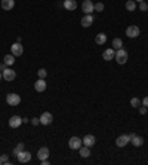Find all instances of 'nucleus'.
I'll return each instance as SVG.
<instances>
[{
  "instance_id": "obj_38",
  "label": "nucleus",
  "mask_w": 148,
  "mask_h": 165,
  "mask_svg": "<svg viewBox=\"0 0 148 165\" xmlns=\"http://www.w3.org/2000/svg\"><path fill=\"white\" fill-rule=\"evenodd\" d=\"M0 164H2V161H0Z\"/></svg>"
},
{
  "instance_id": "obj_4",
  "label": "nucleus",
  "mask_w": 148,
  "mask_h": 165,
  "mask_svg": "<svg viewBox=\"0 0 148 165\" xmlns=\"http://www.w3.org/2000/svg\"><path fill=\"white\" fill-rule=\"evenodd\" d=\"M128 143H130V134H121L120 137H117V140H115V144L119 147H124Z\"/></svg>"
},
{
  "instance_id": "obj_31",
  "label": "nucleus",
  "mask_w": 148,
  "mask_h": 165,
  "mask_svg": "<svg viewBox=\"0 0 148 165\" xmlns=\"http://www.w3.org/2000/svg\"><path fill=\"white\" fill-rule=\"evenodd\" d=\"M31 124H33V125H39V124H40V117H33V119H31Z\"/></svg>"
},
{
  "instance_id": "obj_15",
  "label": "nucleus",
  "mask_w": 148,
  "mask_h": 165,
  "mask_svg": "<svg viewBox=\"0 0 148 165\" xmlns=\"http://www.w3.org/2000/svg\"><path fill=\"white\" fill-rule=\"evenodd\" d=\"M95 143H96V138L94 137V135H86V137L83 138V146H86V147H92V146H95Z\"/></svg>"
},
{
  "instance_id": "obj_6",
  "label": "nucleus",
  "mask_w": 148,
  "mask_h": 165,
  "mask_svg": "<svg viewBox=\"0 0 148 165\" xmlns=\"http://www.w3.org/2000/svg\"><path fill=\"white\" fill-rule=\"evenodd\" d=\"M81 9H83L85 15H86V14H92V12L95 11L92 0H83V3H81Z\"/></svg>"
},
{
  "instance_id": "obj_37",
  "label": "nucleus",
  "mask_w": 148,
  "mask_h": 165,
  "mask_svg": "<svg viewBox=\"0 0 148 165\" xmlns=\"http://www.w3.org/2000/svg\"><path fill=\"white\" fill-rule=\"evenodd\" d=\"M135 2H145V0H135Z\"/></svg>"
},
{
  "instance_id": "obj_28",
  "label": "nucleus",
  "mask_w": 148,
  "mask_h": 165,
  "mask_svg": "<svg viewBox=\"0 0 148 165\" xmlns=\"http://www.w3.org/2000/svg\"><path fill=\"white\" fill-rule=\"evenodd\" d=\"M37 76H39V79H45V77L47 76L46 69H39V71H37Z\"/></svg>"
},
{
  "instance_id": "obj_29",
  "label": "nucleus",
  "mask_w": 148,
  "mask_h": 165,
  "mask_svg": "<svg viewBox=\"0 0 148 165\" xmlns=\"http://www.w3.org/2000/svg\"><path fill=\"white\" fill-rule=\"evenodd\" d=\"M139 9L145 12V11H147V9H148V5H147V3H145V2H139Z\"/></svg>"
},
{
  "instance_id": "obj_9",
  "label": "nucleus",
  "mask_w": 148,
  "mask_h": 165,
  "mask_svg": "<svg viewBox=\"0 0 148 165\" xmlns=\"http://www.w3.org/2000/svg\"><path fill=\"white\" fill-rule=\"evenodd\" d=\"M16 158H18V162H21V164H27L28 161L31 159V153L27 150H22L21 153H18Z\"/></svg>"
},
{
  "instance_id": "obj_18",
  "label": "nucleus",
  "mask_w": 148,
  "mask_h": 165,
  "mask_svg": "<svg viewBox=\"0 0 148 165\" xmlns=\"http://www.w3.org/2000/svg\"><path fill=\"white\" fill-rule=\"evenodd\" d=\"M130 141H132V144H133L135 147H141V146L144 144V138L139 137V135H136V134H133V135H132Z\"/></svg>"
},
{
  "instance_id": "obj_35",
  "label": "nucleus",
  "mask_w": 148,
  "mask_h": 165,
  "mask_svg": "<svg viewBox=\"0 0 148 165\" xmlns=\"http://www.w3.org/2000/svg\"><path fill=\"white\" fill-rule=\"evenodd\" d=\"M5 66H6V64H5V62H3V64H0V70H5V69H6V67H5Z\"/></svg>"
},
{
  "instance_id": "obj_2",
  "label": "nucleus",
  "mask_w": 148,
  "mask_h": 165,
  "mask_svg": "<svg viewBox=\"0 0 148 165\" xmlns=\"http://www.w3.org/2000/svg\"><path fill=\"white\" fill-rule=\"evenodd\" d=\"M81 144H83V140L79 138L77 135H74V137H71L68 140V146H70V149H73V150H79L81 147Z\"/></svg>"
},
{
  "instance_id": "obj_8",
  "label": "nucleus",
  "mask_w": 148,
  "mask_h": 165,
  "mask_svg": "<svg viewBox=\"0 0 148 165\" xmlns=\"http://www.w3.org/2000/svg\"><path fill=\"white\" fill-rule=\"evenodd\" d=\"M52 121H54V116H52V113H50V112H45V113H41V116H40V124L41 125L52 124Z\"/></svg>"
},
{
  "instance_id": "obj_14",
  "label": "nucleus",
  "mask_w": 148,
  "mask_h": 165,
  "mask_svg": "<svg viewBox=\"0 0 148 165\" xmlns=\"http://www.w3.org/2000/svg\"><path fill=\"white\" fill-rule=\"evenodd\" d=\"M34 89L37 91V92H43V91H46V82H45V79H39L37 82L34 83Z\"/></svg>"
},
{
  "instance_id": "obj_25",
  "label": "nucleus",
  "mask_w": 148,
  "mask_h": 165,
  "mask_svg": "<svg viewBox=\"0 0 148 165\" xmlns=\"http://www.w3.org/2000/svg\"><path fill=\"white\" fill-rule=\"evenodd\" d=\"M113 48H114V49L123 48V40H121V39H119V37H115L114 40H113Z\"/></svg>"
},
{
  "instance_id": "obj_33",
  "label": "nucleus",
  "mask_w": 148,
  "mask_h": 165,
  "mask_svg": "<svg viewBox=\"0 0 148 165\" xmlns=\"http://www.w3.org/2000/svg\"><path fill=\"white\" fill-rule=\"evenodd\" d=\"M141 103L144 104V106H145V107H147V109H148V97H145V98H144V100H142Z\"/></svg>"
},
{
  "instance_id": "obj_26",
  "label": "nucleus",
  "mask_w": 148,
  "mask_h": 165,
  "mask_svg": "<svg viewBox=\"0 0 148 165\" xmlns=\"http://www.w3.org/2000/svg\"><path fill=\"white\" fill-rule=\"evenodd\" d=\"M130 106H132V107H139V106H141V100L136 98V97L132 98V100H130Z\"/></svg>"
},
{
  "instance_id": "obj_19",
  "label": "nucleus",
  "mask_w": 148,
  "mask_h": 165,
  "mask_svg": "<svg viewBox=\"0 0 148 165\" xmlns=\"http://www.w3.org/2000/svg\"><path fill=\"white\" fill-rule=\"evenodd\" d=\"M64 7L67 11H76L77 3H76V0H64Z\"/></svg>"
},
{
  "instance_id": "obj_17",
  "label": "nucleus",
  "mask_w": 148,
  "mask_h": 165,
  "mask_svg": "<svg viewBox=\"0 0 148 165\" xmlns=\"http://www.w3.org/2000/svg\"><path fill=\"white\" fill-rule=\"evenodd\" d=\"M2 7L5 11H12L15 7V0H2Z\"/></svg>"
},
{
  "instance_id": "obj_24",
  "label": "nucleus",
  "mask_w": 148,
  "mask_h": 165,
  "mask_svg": "<svg viewBox=\"0 0 148 165\" xmlns=\"http://www.w3.org/2000/svg\"><path fill=\"white\" fill-rule=\"evenodd\" d=\"M22 150H25V144H24V143H18V146L14 149V155L18 156V153H21Z\"/></svg>"
},
{
  "instance_id": "obj_36",
  "label": "nucleus",
  "mask_w": 148,
  "mask_h": 165,
  "mask_svg": "<svg viewBox=\"0 0 148 165\" xmlns=\"http://www.w3.org/2000/svg\"><path fill=\"white\" fill-rule=\"evenodd\" d=\"M2 79H3V75H2V73H0V80H2Z\"/></svg>"
},
{
  "instance_id": "obj_34",
  "label": "nucleus",
  "mask_w": 148,
  "mask_h": 165,
  "mask_svg": "<svg viewBox=\"0 0 148 165\" xmlns=\"http://www.w3.org/2000/svg\"><path fill=\"white\" fill-rule=\"evenodd\" d=\"M41 162V165H47L49 164V161H47V159H43V161H40Z\"/></svg>"
},
{
  "instance_id": "obj_11",
  "label": "nucleus",
  "mask_w": 148,
  "mask_h": 165,
  "mask_svg": "<svg viewBox=\"0 0 148 165\" xmlns=\"http://www.w3.org/2000/svg\"><path fill=\"white\" fill-rule=\"evenodd\" d=\"M80 24H81V27H90L92 24H94V16L90 14H86L83 18H81V21H80Z\"/></svg>"
},
{
  "instance_id": "obj_13",
  "label": "nucleus",
  "mask_w": 148,
  "mask_h": 165,
  "mask_svg": "<svg viewBox=\"0 0 148 165\" xmlns=\"http://www.w3.org/2000/svg\"><path fill=\"white\" fill-rule=\"evenodd\" d=\"M114 55H115V51L113 48H108L105 49L104 52H102V58L105 60V61H111L113 58H114Z\"/></svg>"
},
{
  "instance_id": "obj_22",
  "label": "nucleus",
  "mask_w": 148,
  "mask_h": 165,
  "mask_svg": "<svg viewBox=\"0 0 148 165\" xmlns=\"http://www.w3.org/2000/svg\"><path fill=\"white\" fill-rule=\"evenodd\" d=\"M3 62H5V64H6V66H12V64H14L15 62V55H6V57H5V58H3Z\"/></svg>"
},
{
  "instance_id": "obj_3",
  "label": "nucleus",
  "mask_w": 148,
  "mask_h": 165,
  "mask_svg": "<svg viewBox=\"0 0 148 165\" xmlns=\"http://www.w3.org/2000/svg\"><path fill=\"white\" fill-rule=\"evenodd\" d=\"M6 103L9 104V106H18V104L21 103V97L18 95V94H14V92H11V94H7L6 95Z\"/></svg>"
},
{
  "instance_id": "obj_16",
  "label": "nucleus",
  "mask_w": 148,
  "mask_h": 165,
  "mask_svg": "<svg viewBox=\"0 0 148 165\" xmlns=\"http://www.w3.org/2000/svg\"><path fill=\"white\" fill-rule=\"evenodd\" d=\"M37 158H39V161L47 159L49 158V149H47V147H40L39 152H37Z\"/></svg>"
},
{
  "instance_id": "obj_12",
  "label": "nucleus",
  "mask_w": 148,
  "mask_h": 165,
  "mask_svg": "<svg viewBox=\"0 0 148 165\" xmlns=\"http://www.w3.org/2000/svg\"><path fill=\"white\" fill-rule=\"evenodd\" d=\"M21 124H22V117L18 116V115H15V116H12L9 119V126L11 128H18Z\"/></svg>"
},
{
  "instance_id": "obj_30",
  "label": "nucleus",
  "mask_w": 148,
  "mask_h": 165,
  "mask_svg": "<svg viewBox=\"0 0 148 165\" xmlns=\"http://www.w3.org/2000/svg\"><path fill=\"white\" fill-rule=\"evenodd\" d=\"M0 161H2V164H9L7 155H2V156H0Z\"/></svg>"
},
{
  "instance_id": "obj_21",
  "label": "nucleus",
  "mask_w": 148,
  "mask_h": 165,
  "mask_svg": "<svg viewBox=\"0 0 148 165\" xmlns=\"http://www.w3.org/2000/svg\"><path fill=\"white\" fill-rule=\"evenodd\" d=\"M79 152H80L81 158H89L90 156V150H89V147H86V146H81L80 149H79Z\"/></svg>"
},
{
  "instance_id": "obj_5",
  "label": "nucleus",
  "mask_w": 148,
  "mask_h": 165,
  "mask_svg": "<svg viewBox=\"0 0 148 165\" xmlns=\"http://www.w3.org/2000/svg\"><path fill=\"white\" fill-rule=\"evenodd\" d=\"M139 27H136V25H129L128 28H126V36L128 37H130V39H135V37H138L139 36Z\"/></svg>"
},
{
  "instance_id": "obj_10",
  "label": "nucleus",
  "mask_w": 148,
  "mask_h": 165,
  "mask_svg": "<svg viewBox=\"0 0 148 165\" xmlns=\"http://www.w3.org/2000/svg\"><path fill=\"white\" fill-rule=\"evenodd\" d=\"M11 51H12V55H15V57H20V55L24 54V48H22V45H21L20 42L14 43L11 46Z\"/></svg>"
},
{
  "instance_id": "obj_32",
  "label": "nucleus",
  "mask_w": 148,
  "mask_h": 165,
  "mask_svg": "<svg viewBox=\"0 0 148 165\" xmlns=\"http://www.w3.org/2000/svg\"><path fill=\"white\" fill-rule=\"evenodd\" d=\"M147 112H148V109L145 107V106H144V107H139V113H141V115H145Z\"/></svg>"
},
{
  "instance_id": "obj_23",
  "label": "nucleus",
  "mask_w": 148,
  "mask_h": 165,
  "mask_svg": "<svg viewBox=\"0 0 148 165\" xmlns=\"http://www.w3.org/2000/svg\"><path fill=\"white\" fill-rule=\"evenodd\" d=\"M126 9H128L129 12H133L135 9H136V3H135V0H128V2H126Z\"/></svg>"
},
{
  "instance_id": "obj_27",
  "label": "nucleus",
  "mask_w": 148,
  "mask_h": 165,
  "mask_svg": "<svg viewBox=\"0 0 148 165\" xmlns=\"http://www.w3.org/2000/svg\"><path fill=\"white\" fill-rule=\"evenodd\" d=\"M94 9L96 11V12H102V11H104V3H101V2L95 3V5H94Z\"/></svg>"
},
{
  "instance_id": "obj_7",
  "label": "nucleus",
  "mask_w": 148,
  "mask_h": 165,
  "mask_svg": "<svg viewBox=\"0 0 148 165\" xmlns=\"http://www.w3.org/2000/svg\"><path fill=\"white\" fill-rule=\"evenodd\" d=\"M2 75H3V79H5L6 82H12L15 77H16V73H15L12 69H5Z\"/></svg>"
},
{
  "instance_id": "obj_20",
  "label": "nucleus",
  "mask_w": 148,
  "mask_h": 165,
  "mask_svg": "<svg viewBox=\"0 0 148 165\" xmlns=\"http://www.w3.org/2000/svg\"><path fill=\"white\" fill-rule=\"evenodd\" d=\"M95 42H96L98 45H104V43L107 42V34H105V33H98L96 37H95Z\"/></svg>"
},
{
  "instance_id": "obj_1",
  "label": "nucleus",
  "mask_w": 148,
  "mask_h": 165,
  "mask_svg": "<svg viewBox=\"0 0 148 165\" xmlns=\"http://www.w3.org/2000/svg\"><path fill=\"white\" fill-rule=\"evenodd\" d=\"M114 58H115V61L119 62V64H126V62H128L129 55H128V52H126L124 49L120 48V49H117V51H115Z\"/></svg>"
}]
</instances>
